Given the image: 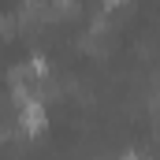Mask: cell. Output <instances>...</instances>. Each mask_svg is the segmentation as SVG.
<instances>
[{
    "label": "cell",
    "instance_id": "cell-1",
    "mask_svg": "<svg viewBox=\"0 0 160 160\" xmlns=\"http://www.w3.org/2000/svg\"><path fill=\"white\" fill-rule=\"evenodd\" d=\"M104 4H108V8H116V4H119V0H104Z\"/></svg>",
    "mask_w": 160,
    "mask_h": 160
}]
</instances>
